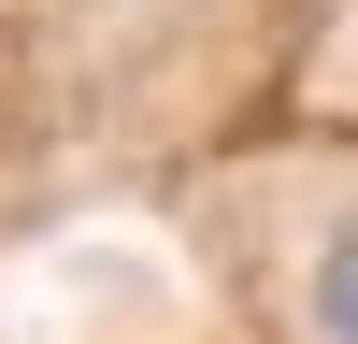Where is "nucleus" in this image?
I'll list each match as a JSON object with an SVG mask.
<instances>
[{"label": "nucleus", "instance_id": "obj_1", "mask_svg": "<svg viewBox=\"0 0 358 344\" xmlns=\"http://www.w3.org/2000/svg\"><path fill=\"white\" fill-rule=\"evenodd\" d=\"M315 344H358V229L315 258Z\"/></svg>", "mask_w": 358, "mask_h": 344}]
</instances>
